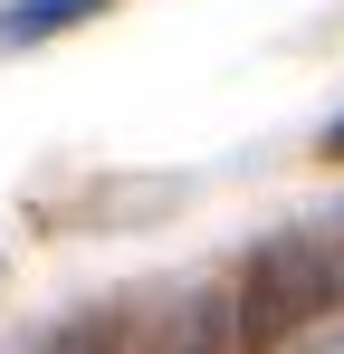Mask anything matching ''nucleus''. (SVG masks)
<instances>
[{
    "mask_svg": "<svg viewBox=\"0 0 344 354\" xmlns=\"http://www.w3.org/2000/svg\"><path fill=\"white\" fill-rule=\"evenodd\" d=\"M325 297H335V259H325L316 239H268V249L249 259V278H239V345L287 335V326L316 316Z\"/></svg>",
    "mask_w": 344,
    "mask_h": 354,
    "instance_id": "obj_1",
    "label": "nucleus"
},
{
    "mask_svg": "<svg viewBox=\"0 0 344 354\" xmlns=\"http://www.w3.org/2000/svg\"><path fill=\"white\" fill-rule=\"evenodd\" d=\"M153 354H239V288H191L153 326Z\"/></svg>",
    "mask_w": 344,
    "mask_h": 354,
    "instance_id": "obj_2",
    "label": "nucleus"
},
{
    "mask_svg": "<svg viewBox=\"0 0 344 354\" xmlns=\"http://www.w3.org/2000/svg\"><path fill=\"white\" fill-rule=\"evenodd\" d=\"M96 10H115V0H10V10H0V48H39L57 29L96 19Z\"/></svg>",
    "mask_w": 344,
    "mask_h": 354,
    "instance_id": "obj_3",
    "label": "nucleus"
},
{
    "mask_svg": "<svg viewBox=\"0 0 344 354\" xmlns=\"http://www.w3.org/2000/svg\"><path fill=\"white\" fill-rule=\"evenodd\" d=\"M325 153H335V163H344V115H335V124H325Z\"/></svg>",
    "mask_w": 344,
    "mask_h": 354,
    "instance_id": "obj_4",
    "label": "nucleus"
}]
</instances>
